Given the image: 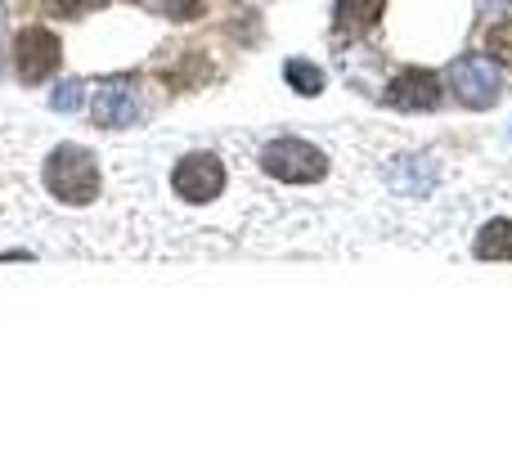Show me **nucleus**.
Here are the masks:
<instances>
[{
	"label": "nucleus",
	"mask_w": 512,
	"mask_h": 449,
	"mask_svg": "<svg viewBox=\"0 0 512 449\" xmlns=\"http://www.w3.org/2000/svg\"><path fill=\"white\" fill-rule=\"evenodd\" d=\"M158 9L167 18H194L203 9V0H158Z\"/></svg>",
	"instance_id": "obj_14"
},
{
	"label": "nucleus",
	"mask_w": 512,
	"mask_h": 449,
	"mask_svg": "<svg viewBox=\"0 0 512 449\" xmlns=\"http://www.w3.org/2000/svg\"><path fill=\"white\" fill-rule=\"evenodd\" d=\"M50 108L54 113H81V108H86V81H77V77L59 81V86L50 90Z\"/></svg>",
	"instance_id": "obj_11"
},
{
	"label": "nucleus",
	"mask_w": 512,
	"mask_h": 449,
	"mask_svg": "<svg viewBox=\"0 0 512 449\" xmlns=\"http://www.w3.org/2000/svg\"><path fill=\"white\" fill-rule=\"evenodd\" d=\"M445 77L468 108H495L504 99V77H499V63L490 54H463L450 63Z\"/></svg>",
	"instance_id": "obj_5"
},
{
	"label": "nucleus",
	"mask_w": 512,
	"mask_h": 449,
	"mask_svg": "<svg viewBox=\"0 0 512 449\" xmlns=\"http://www.w3.org/2000/svg\"><path fill=\"white\" fill-rule=\"evenodd\" d=\"M486 50L495 54L499 68H512V18H499L495 27L486 32Z\"/></svg>",
	"instance_id": "obj_12"
},
{
	"label": "nucleus",
	"mask_w": 512,
	"mask_h": 449,
	"mask_svg": "<svg viewBox=\"0 0 512 449\" xmlns=\"http://www.w3.org/2000/svg\"><path fill=\"white\" fill-rule=\"evenodd\" d=\"M387 104L391 108H405V113L436 108V104H441V77H436V72H423V68H405L387 86Z\"/></svg>",
	"instance_id": "obj_7"
},
{
	"label": "nucleus",
	"mask_w": 512,
	"mask_h": 449,
	"mask_svg": "<svg viewBox=\"0 0 512 449\" xmlns=\"http://www.w3.org/2000/svg\"><path fill=\"white\" fill-rule=\"evenodd\" d=\"M382 9H387V0H337L333 5V23L337 32H369L373 23L382 18Z\"/></svg>",
	"instance_id": "obj_8"
},
{
	"label": "nucleus",
	"mask_w": 512,
	"mask_h": 449,
	"mask_svg": "<svg viewBox=\"0 0 512 449\" xmlns=\"http://www.w3.org/2000/svg\"><path fill=\"white\" fill-rule=\"evenodd\" d=\"M41 180L54 203H63V207H90L99 198V189H104L99 158L86 144H54L50 158H45Z\"/></svg>",
	"instance_id": "obj_1"
},
{
	"label": "nucleus",
	"mask_w": 512,
	"mask_h": 449,
	"mask_svg": "<svg viewBox=\"0 0 512 449\" xmlns=\"http://www.w3.org/2000/svg\"><path fill=\"white\" fill-rule=\"evenodd\" d=\"M261 171L283 185H315V180L328 176V158L324 149H315L310 140H297V135H279L261 149Z\"/></svg>",
	"instance_id": "obj_2"
},
{
	"label": "nucleus",
	"mask_w": 512,
	"mask_h": 449,
	"mask_svg": "<svg viewBox=\"0 0 512 449\" xmlns=\"http://www.w3.org/2000/svg\"><path fill=\"white\" fill-rule=\"evenodd\" d=\"M9 50H14L9 59H14V72H18L23 86H45V81L59 72V63H63L59 36H54L50 27H41V23L14 32V45H9Z\"/></svg>",
	"instance_id": "obj_3"
},
{
	"label": "nucleus",
	"mask_w": 512,
	"mask_h": 449,
	"mask_svg": "<svg viewBox=\"0 0 512 449\" xmlns=\"http://www.w3.org/2000/svg\"><path fill=\"white\" fill-rule=\"evenodd\" d=\"M283 81H288L297 95H306V99L324 95V68H315L310 59H288L283 63Z\"/></svg>",
	"instance_id": "obj_10"
},
{
	"label": "nucleus",
	"mask_w": 512,
	"mask_h": 449,
	"mask_svg": "<svg viewBox=\"0 0 512 449\" xmlns=\"http://www.w3.org/2000/svg\"><path fill=\"white\" fill-rule=\"evenodd\" d=\"M472 252L481 256V261H512V221H486L477 234V247Z\"/></svg>",
	"instance_id": "obj_9"
},
{
	"label": "nucleus",
	"mask_w": 512,
	"mask_h": 449,
	"mask_svg": "<svg viewBox=\"0 0 512 449\" xmlns=\"http://www.w3.org/2000/svg\"><path fill=\"white\" fill-rule=\"evenodd\" d=\"M225 180H230L225 176V162L207 149L185 153V158L176 162V171H171V189H176V198H185V203H194V207L216 203V198L225 194Z\"/></svg>",
	"instance_id": "obj_4"
},
{
	"label": "nucleus",
	"mask_w": 512,
	"mask_h": 449,
	"mask_svg": "<svg viewBox=\"0 0 512 449\" xmlns=\"http://www.w3.org/2000/svg\"><path fill=\"white\" fill-rule=\"evenodd\" d=\"M45 9H50L54 18H77V14H86L90 5H99V0H41Z\"/></svg>",
	"instance_id": "obj_13"
},
{
	"label": "nucleus",
	"mask_w": 512,
	"mask_h": 449,
	"mask_svg": "<svg viewBox=\"0 0 512 449\" xmlns=\"http://www.w3.org/2000/svg\"><path fill=\"white\" fill-rule=\"evenodd\" d=\"M90 117H95L99 131H126V126L140 122V99H135L131 81H104L90 95Z\"/></svg>",
	"instance_id": "obj_6"
}]
</instances>
